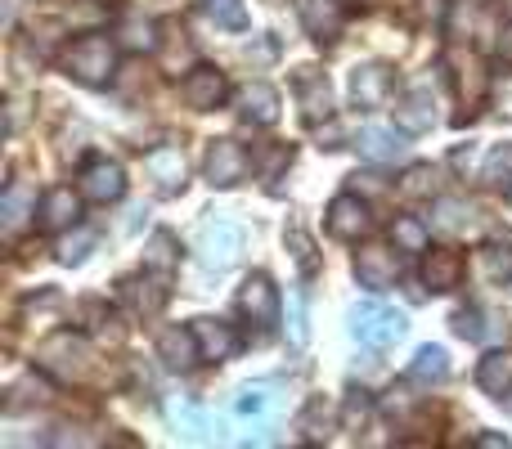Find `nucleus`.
<instances>
[{"instance_id": "obj_1", "label": "nucleus", "mask_w": 512, "mask_h": 449, "mask_svg": "<svg viewBox=\"0 0 512 449\" xmlns=\"http://www.w3.org/2000/svg\"><path fill=\"white\" fill-rule=\"evenodd\" d=\"M63 68H68V77H77L81 86H108V81H113V68H117L113 36L86 32L81 41L68 45V54H63Z\"/></svg>"}, {"instance_id": "obj_2", "label": "nucleus", "mask_w": 512, "mask_h": 449, "mask_svg": "<svg viewBox=\"0 0 512 449\" xmlns=\"http://www.w3.org/2000/svg\"><path fill=\"white\" fill-rule=\"evenodd\" d=\"M405 333H409L405 310L382 306V301H360V306H351V337L360 346H369V351H387V346H396Z\"/></svg>"}, {"instance_id": "obj_3", "label": "nucleus", "mask_w": 512, "mask_h": 449, "mask_svg": "<svg viewBox=\"0 0 512 449\" xmlns=\"http://www.w3.org/2000/svg\"><path fill=\"white\" fill-rule=\"evenodd\" d=\"M36 369L54 373V378H63V382H81L90 373V342L81 333L59 328V333H50L36 346Z\"/></svg>"}, {"instance_id": "obj_4", "label": "nucleus", "mask_w": 512, "mask_h": 449, "mask_svg": "<svg viewBox=\"0 0 512 449\" xmlns=\"http://www.w3.org/2000/svg\"><path fill=\"white\" fill-rule=\"evenodd\" d=\"M243 256V229L234 221H207L198 229V261L207 270H230Z\"/></svg>"}, {"instance_id": "obj_5", "label": "nucleus", "mask_w": 512, "mask_h": 449, "mask_svg": "<svg viewBox=\"0 0 512 449\" xmlns=\"http://www.w3.org/2000/svg\"><path fill=\"white\" fill-rule=\"evenodd\" d=\"M239 315L261 328V333H270V328L279 324V288L270 283V274H248V279H243Z\"/></svg>"}, {"instance_id": "obj_6", "label": "nucleus", "mask_w": 512, "mask_h": 449, "mask_svg": "<svg viewBox=\"0 0 512 449\" xmlns=\"http://www.w3.org/2000/svg\"><path fill=\"white\" fill-rule=\"evenodd\" d=\"M203 176L212 189H234L243 176H248V153H243L239 140H212L203 158Z\"/></svg>"}, {"instance_id": "obj_7", "label": "nucleus", "mask_w": 512, "mask_h": 449, "mask_svg": "<svg viewBox=\"0 0 512 449\" xmlns=\"http://www.w3.org/2000/svg\"><path fill=\"white\" fill-rule=\"evenodd\" d=\"M122 194H126V171L113 158L95 153V158L81 162V198H90V203H117Z\"/></svg>"}, {"instance_id": "obj_8", "label": "nucleus", "mask_w": 512, "mask_h": 449, "mask_svg": "<svg viewBox=\"0 0 512 449\" xmlns=\"http://www.w3.org/2000/svg\"><path fill=\"white\" fill-rule=\"evenodd\" d=\"M396 252L400 247H382V243L360 247V252H355V279L373 292L396 288V279H400V256Z\"/></svg>"}, {"instance_id": "obj_9", "label": "nucleus", "mask_w": 512, "mask_h": 449, "mask_svg": "<svg viewBox=\"0 0 512 449\" xmlns=\"http://www.w3.org/2000/svg\"><path fill=\"white\" fill-rule=\"evenodd\" d=\"M328 234L342 238V243H360L364 234L373 229V216H369V203H364L360 194H337L333 203H328Z\"/></svg>"}, {"instance_id": "obj_10", "label": "nucleus", "mask_w": 512, "mask_h": 449, "mask_svg": "<svg viewBox=\"0 0 512 449\" xmlns=\"http://www.w3.org/2000/svg\"><path fill=\"white\" fill-rule=\"evenodd\" d=\"M180 95H185V104L194 108V113H212V108H221L225 95H230V77H225L221 68H212V63H198L185 77Z\"/></svg>"}, {"instance_id": "obj_11", "label": "nucleus", "mask_w": 512, "mask_h": 449, "mask_svg": "<svg viewBox=\"0 0 512 449\" xmlns=\"http://www.w3.org/2000/svg\"><path fill=\"white\" fill-rule=\"evenodd\" d=\"M292 90H297V108L306 122H328L333 117V86L319 68H297Z\"/></svg>"}, {"instance_id": "obj_12", "label": "nucleus", "mask_w": 512, "mask_h": 449, "mask_svg": "<svg viewBox=\"0 0 512 449\" xmlns=\"http://www.w3.org/2000/svg\"><path fill=\"white\" fill-rule=\"evenodd\" d=\"M144 171H149V180L158 185V194H180L185 180H189L185 149H176V144H158V149L144 153Z\"/></svg>"}, {"instance_id": "obj_13", "label": "nucleus", "mask_w": 512, "mask_h": 449, "mask_svg": "<svg viewBox=\"0 0 512 449\" xmlns=\"http://www.w3.org/2000/svg\"><path fill=\"white\" fill-rule=\"evenodd\" d=\"M450 77H454V90H459V99L468 108H477L481 99L490 95V72H486V63L477 59V54H450Z\"/></svg>"}, {"instance_id": "obj_14", "label": "nucleus", "mask_w": 512, "mask_h": 449, "mask_svg": "<svg viewBox=\"0 0 512 449\" xmlns=\"http://www.w3.org/2000/svg\"><path fill=\"white\" fill-rule=\"evenodd\" d=\"M423 283L432 292H454L463 283V256L454 247H427L423 252Z\"/></svg>"}, {"instance_id": "obj_15", "label": "nucleus", "mask_w": 512, "mask_h": 449, "mask_svg": "<svg viewBox=\"0 0 512 449\" xmlns=\"http://www.w3.org/2000/svg\"><path fill=\"white\" fill-rule=\"evenodd\" d=\"M396 122H400V131H409V135L432 131V126H436V99H432V90H423V86L405 90V95L396 99Z\"/></svg>"}, {"instance_id": "obj_16", "label": "nucleus", "mask_w": 512, "mask_h": 449, "mask_svg": "<svg viewBox=\"0 0 512 449\" xmlns=\"http://www.w3.org/2000/svg\"><path fill=\"white\" fill-rule=\"evenodd\" d=\"M391 95V72L382 63H360L351 72V99L355 108H382Z\"/></svg>"}, {"instance_id": "obj_17", "label": "nucleus", "mask_w": 512, "mask_h": 449, "mask_svg": "<svg viewBox=\"0 0 512 449\" xmlns=\"http://www.w3.org/2000/svg\"><path fill=\"white\" fill-rule=\"evenodd\" d=\"M158 360L167 364V369H194V364L203 360V346H198L194 324L189 328H167V333L158 337Z\"/></svg>"}, {"instance_id": "obj_18", "label": "nucleus", "mask_w": 512, "mask_h": 449, "mask_svg": "<svg viewBox=\"0 0 512 449\" xmlns=\"http://www.w3.org/2000/svg\"><path fill=\"white\" fill-rule=\"evenodd\" d=\"M77 221H81V194H72L68 185L45 189V198H41V229L59 234V229H72Z\"/></svg>"}, {"instance_id": "obj_19", "label": "nucleus", "mask_w": 512, "mask_h": 449, "mask_svg": "<svg viewBox=\"0 0 512 449\" xmlns=\"http://www.w3.org/2000/svg\"><path fill=\"white\" fill-rule=\"evenodd\" d=\"M297 14H301V23H306V32L315 36V41H337L342 18H346L337 0H297Z\"/></svg>"}, {"instance_id": "obj_20", "label": "nucleus", "mask_w": 512, "mask_h": 449, "mask_svg": "<svg viewBox=\"0 0 512 449\" xmlns=\"http://www.w3.org/2000/svg\"><path fill=\"white\" fill-rule=\"evenodd\" d=\"M239 113H243V122H252V126H274V122H279V90L265 86V81L243 86Z\"/></svg>"}, {"instance_id": "obj_21", "label": "nucleus", "mask_w": 512, "mask_h": 449, "mask_svg": "<svg viewBox=\"0 0 512 449\" xmlns=\"http://www.w3.org/2000/svg\"><path fill=\"white\" fill-rule=\"evenodd\" d=\"M194 333H198V346H203V360H212V364L230 360V355L239 351L234 328L221 324V319H194Z\"/></svg>"}, {"instance_id": "obj_22", "label": "nucleus", "mask_w": 512, "mask_h": 449, "mask_svg": "<svg viewBox=\"0 0 512 449\" xmlns=\"http://www.w3.org/2000/svg\"><path fill=\"white\" fill-rule=\"evenodd\" d=\"M32 212H36V194L23 185V180H14V185L5 189V198H0V229L14 238L18 229L27 225V216H32Z\"/></svg>"}, {"instance_id": "obj_23", "label": "nucleus", "mask_w": 512, "mask_h": 449, "mask_svg": "<svg viewBox=\"0 0 512 449\" xmlns=\"http://www.w3.org/2000/svg\"><path fill=\"white\" fill-rule=\"evenodd\" d=\"M355 144H360V153L369 162H400L405 158V140H400L396 131H387V126H364Z\"/></svg>"}, {"instance_id": "obj_24", "label": "nucleus", "mask_w": 512, "mask_h": 449, "mask_svg": "<svg viewBox=\"0 0 512 449\" xmlns=\"http://www.w3.org/2000/svg\"><path fill=\"white\" fill-rule=\"evenodd\" d=\"M477 387L495 400L508 396V387H512V355L508 351H490L486 360L477 364Z\"/></svg>"}, {"instance_id": "obj_25", "label": "nucleus", "mask_w": 512, "mask_h": 449, "mask_svg": "<svg viewBox=\"0 0 512 449\" xmlns=\"http://www.w3.org/2000/svg\"><path fill=\"white\" fill-rule=\"evenodd\" d=\"M176 265H180L176 234H171V229H158V234H149V243H144V270H153V274H162V279H167Z\"/></svg>"}, {"instance_id": "obj_26", "label": "nucleus", "mask_w": 512, "mask_h": 449, "mask_svg": "<svg viewBox=\"0 0 512 449\" xmlns=\"http://www.w3.org/2000/svg\"><path fill=\"white\" fill-rule=\"evenodd\" d=\"M117 288H122V301L135 310V315H158L162 301H167V288H158V283L140 279V274H135V279H122Z\"/></svg>"}, {"instance_id": "obj_27", "label": "nucleus", "mask_w": 512, "mask_h": 449, "mask_svg": "<svg viewBox=\"0 0 512 449\" xmlns=\"http://www.w3.org/2000/svg\"><path fill=\"white\" fill-rule=\"evenodd\" d=\"M445 378H450V355H445L441 346H423V351L414 355V364H409V382L432 387V382H445Z\"/></svg>"}, {"instance_id": "obj_28", "label": "nucleus", "mask_w": 512, "mask_h": 449, "mask_svg": "<svg viewBox=\"0 0 512 449\" xmlns=\"http://www.w3.org/2000/svg\"><path fill=\"white\" fill-rule=\"evenodd\" d=\"M391 238H396L400 252H427L432 247V229H427V221H418V216H396L391 221Z\"/></svg>"}, {"instance_id": "obj_29", "label": "nucleus", "mask_w": 512, "mask_h": 449, "mask_svg": "<svg viewBox=\"0 0 512 449\" xmlns=\"http://www.w3.org/2000/svg\"><path fill=\"white\" fill-rule=\"evenodd\" d=\"M90 252H95V229H86V225H72V234L59 238V247H54V256L63 265H81Z\"/></svg>"}, {"instance_id": "obj_30", "label": "nucleus", "mask_w": 512, "mask_h": 449, "mask_svg": "<svg viewBox=\"0 0 512 449\" xmlns=\"http://www.w3.org/2000/svg\"><path fill=\"white\" fill-rule=\"evenodd\" d=\"M167 414H171V423H176L185 436H212V427H216V418L203 414V409H194L189 400H176Z\"/></svg>"}, {"instance_id": "obj_31", "label": "nucleus", "mask_w": 512, "mask_h": 449, "mask_svg": "<svg viewBox=\"0 0 512 449\" xmlns=\"http://www.w3.org/2000/svg\"><path fill=\"white\" fill-rule=\"evenodd\" d=\"M203 14L212 18L216 27H230V32H243V27H248V9H243V0H203Z\"/></svg>"}, {"instance_id": "obj_32", "label": "nucleus", "mask_w": 512, "mask_h": 449, "mask_svg": "<svg viewBox=\"0 0 512 449\" xmlns=\"http://www.w3.org/2000/svg\"><path fill=\"white\" fill-rule=\"evenodd\" d=\"M108 18V9L99 5V0H72L68 9H63V23L68 27H86V32H99V23Z\"/></svg>"}, {"instance_id": "obj_33", "label": "nucleus", "mask_w": 512, "mask_h": 449, "mask_svg": "<svg viewBox=\"0 0 512 449\" xmlns=\"http://www.w3.org/2000/svg\"><path fill=\"white\" fill-rule=\"evenodd\" d=\"M122 45H126V50H158V23H149V18H144V23H140V18H126V23H122Z\"/></svg>"}, {"instance_id": "obj_34", "label": "nucleus", "mask_w": 512, "mask_h": 449, "mask_svg": "<svg viewBox=\"0 0 512 449\" xmlns=\"http://www.w3.org/2000/svg\"><path fill=\"white\" fill-rule=\"evenodd\" d=\"M463 221H472V207L463 198H436L432 203V225L436 229H459Z\"/></svg>"}, {"instance_id": "obj_35", "label": "nucleus", "mask_w": 512, "mask_h": 449, "mask_svg": "<svg viewBox=\"0 0 512 449\" xmlns=\"http://www.w3.org/2000/svg\"><path fill=\"white\" fill-rule=\"evenodd\" d=\"M288 252L297 256V270L306 274V279H315V274H319V256H315V243H310L306 229H288Z\"/></svg>"}, {"instance_id": "obj_36", "label": "nucleus", "mask_w": 512, "mask_h": 449, "mask_svg": "<svg viewBox=\"0 0 512 449\" xmlns=\"http://www.w3.org/2000/svg\"><path fill=\"white\" fill-rule=\"evenodd\" d=\"M270 409H274L270 387H248V391H239V400H234V414L239 418H265Z\"/></svg>"}, {"instance_id": "obj_37", "label": "nucleus", "mask_w": 512, "mask_h": 449, "mask_svg": "<svg viewBox=\"0 0 512 449\" xmlns=\"http://www.w3.org/2000/svg\"><path fill=\"white\" fill-rule=\"evenodd\" d=\"M432 189H436V171L423 167V162H418V167H409L405 180H400V194H405V198H427Z\"/></svg>"}, {"instance_id": "obj_38", "label": "nucleus", "mask_w": 512, "mask_h": 449, "mask_svg": "<svg viewBox=\"0 0 512 449\" xmlns=\"http://www.w3.org/2000/svg\"><path fill=\"white\" fill-rule=\"evenodd\" d=\"M454 328H459L463 337H472V342H481V337H486V324H481V310H459V315H454Z\"/></svg>"}, {"instance_id": "obj_39", "label": "nucleus", "mask_w": 512, "mask_h": 449, "mask_svg": "<svg viewBox=\"0 0 512 449\" xmlns=\"http://www.w3.org/2000/svg\"><path fill=\"white\" fill-rule=\"evenodd\" d=\"M508 171H512V144H508V149H495V153H490V167H486V180H495V185H499V180H504V176H508Z\"/></svg>"}, {"instance_id": "obj_40", "label": "nucleus", "mask_w": 512, "mask_h": 449, "mask_svg": "<svg viewBox=\"0 0 512 449\" xmlns=\"http://www.w3.org/2000/svg\"><path fill=\"white\" fill-rule=\"evenodd\" d=\"M486 270H490V279H512V256H499V247H490Z\"/></svg>"}, {"instance_id": "obj_41", "label": "nucleus", "mask_w": 512, "mask_h": 449, "mask_svg": "<svg viewBox=\"0 0 512 449\" xmlns=\"http://www.w3.org/2000/svg\"><path fill=\"white\" fill-rule=\"evenodd\" d=\"M292 346H306V315H301V301H292Z\"/></svg>"}, {"instance_id": "obj_42", "label": "nucleus", "mask_w": 512, "mask_h": 449, "mask_svg": "<svg viewBox=\"0 0 512 449\" xmlns=\"http://www.w3.org/2000/svg\"><path fill=\"white\" fill-rule=\"evenodd\" d=\"M364 414H369V400H351V405H346V423H355V418H364Z\"/></svg>"}, {"instance_id": "obj_43", "label": "nucleus", "mask_w": 512, "mask_h": 449, "mask_svg": "<svg viewBox=\"0 0 512 449\" xmlns=\"http://www.w3.org/2000/svg\"><path fill=\"white\" fill-rule=\"evenodd\" d=\"M499 54H504V59L512 63V27H504V32H499Z\"/></svg>"}, {"instance_id": "obj_44", "label": "nucleus", "mask_w": 512, "mask_h": 449, "mask_svg": "<svg viewBox=\"0 0 512 449\" xmlns=\"http://www.w3.org/2000/svg\"><path fill=\"white\" fill-rule=\"evenodd\" d=\"M504 95H508V108H504V113H512V77H508V90H504Z\"/></svg>"}, {"instance_id": "obj_45", "label": "nucleus", "mask_w": 512, "mask_h": 449, "mask_svg": "<svg viewBox=\"0 0 512 449\" xmlns=\"http://www.w3.org/2000/svg\"><path fill=\"white\" fill-rule=\"evenodd\" d=\"M508 198H512V180H508Z\"/></svg>"}, {"instance_id": "obj_46", "label": "nucleus", "mask_w": 512, "mask_h": 449, "mask_svg": "<svg viewBox=\"0 0 512 449\" xmlns=\"http://www.w3.org/2000/svg\"><path fill=\"white\" fill-rule=\"evenodd\" d=\"M508 18H512V0H508Z\"/></svg>"}]
</instances>
